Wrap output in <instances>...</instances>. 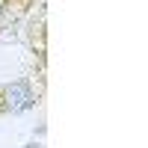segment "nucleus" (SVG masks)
<instances>
[{
    "label": "nucleus",
    "instance_id": "1",
    "mask_svg": "<svg viewBox=\"0 0 148 148\" xmlns=\"http://www.w3.org/2000/svg\"><path fill=\"white\" fill-rule=\"evenodd\" d=\"M45 86L36 83L33 77H15L0 83V119H12V116H24L42 104Z\"/></svg>",
    "mask_w": 148,
    "mask_h": 148
},
{
    "label": "nucleus",
    "instance_id": "2",
    "mask_svg": "<svg viewBox=\"0 0 148 148\" xmlns=\"http://www.w3.org/2000/svg\"><path fill=\"white\" fill-rule=\"evenodd\" d=\"M24 148H45V142H42V139H36V136H33V139H30L27 145H24Z\"/></svg>",
    "mask_w": 148,
    "mask_h": 148
}]
</instances>
